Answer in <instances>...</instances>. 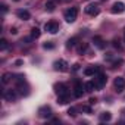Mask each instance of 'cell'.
I'll return each instance as SVG.
<instances>
[{
	"mask_svg": "<svg viewBox=\"0 0 125 125\" xmlns=\"http://www.w3.org/2000/svg\"><path fill=\"white\" fill-rule=\"evenodd\" d=\"M106 81H107V77H106L104 74H97V75H94V80H93L94 87H96L97 90L103 88V85L106 84Z\"/></svg>",
	"mask_w": 125,
	"mask_h": 125,
	"instance_id": "1",
	"label": "cell"
},
{
	"mask_svg": "<svg viewBox=\"0 0 125 125\" xmlns=\"http://www.w3.org/2000/svg\"><path fill=\"white\" fill-rule=\"evenodd\" d=\"M77 15H78V8H71V9H68L65 12V21L69 22V24H72V22H75Z\"/></svg>",
	"mask_w": 125,
	"mask_h": 125,
	"instance_id": "2",
	"label": "cell"
},
{
	"mask_svg": "<svg viewBox=\"0 0 125 125\" xmlns=\"http://www.w3.org/2000/svg\"><path fill=\"white\" fill-rule=\"evenodd\" d=\"M53 66H54V69H56V71L65 72V71H68V62H66V60H63V59H59V60H56L54 63H53Z\"/></svg>",
	"mask_w": 125,
	"mask_h": 125,
	"instance_id": "3",
	"label": "cell"
},
{
	"mask_svg": "<svg viewBox=\"0 0 125 125\" xmlns=\"http://www.w3.org/2000/svg\"><path fill=\"white\" fill-rule=\"evenodd\" d=\"M113 87H115V91H116V93H122L124 88H125V80H124L122 77L115 78V81H113Z\"/></svg>",
	"mask_w": 125,
	"mask_h": 125,
	"instance_id": "4",
	"label": "cell"
},
{
	"mask_svg": "<svg viewBox=\"0 0 125 125\" xmlns=\"http://www.w3.org/2000/svg\"><path fill=\"white\" fill-rule=\"evenodd\" d=\"M44 30H46L47 32H50V34H56V32L59 31V24L54 22V21H50V22H47V24L44 25Z\"/></svg>",
	"mask_w": 125,
	"mask_h": 125,
	"instance_id": "5",
	"label": "cell"
},
{
	"mask_svg": "<svg viewBox=\"0 0 125 125\" xmlns=\"http://www.w3.org/2000/svg\"><path fill=\"white\" fill-rule=\"evenodd\" d=\"M99 12H100V8H99L97 3H90V5L85 8V13H88V15H91V16L99 15Z\"/></svg>",
	"mask_w": 125,
	"mask_h": 125,
	"instance_id": "6",
	"label": "cell"
},
{
	"mask_svg": "<svg viewBox=\"0 0 125 125\" xmlns=\"http://www.w3.org/2000/svg\"><path fill=\"white\" fill-rule=\"evenodd\" d=\"M54 91H56V94H57V96H62V94H68V87H66L65 84L59 83V84H54Z\"/></svg>",
	"mask_w": 125,
	"mask_h": 125,
	"instance_id": "7",
	"label": "cell"
},
{
	"mask_svg": "<svg viewBox=\"0 0 125 125\" xmlns=\"http://www.w3.org/2000/svg\"><path fill=\"white\" fill-rule=\"evenodd\" d=\"M110 10H112V13H115V15H116V13H122V12L125 10V5H124L122 2H116V3L112 5V9H110Z\"/></svg>",
	"mask_w": 125,
	"mask_h": 125,
	"instance_id": "8",
	"label": "cell"
},
{
	"mask_svg": "<svg viewBox=\"0 0 125 125\" xmlns=\"http://www.w3.org/2000/svg\"><path fill=\"white\" fill-rule=\"evenodd\" d=\"M84 87H83V84L81 83H77V85H75V88H74V96L77 97V99H80V97H83V94H84Z\"/></svg>",
	"mask_w": 125,
	"mask_h": 125,
	"instance_id": "9",
	"label": "cell"
},
{
	"mask_svg": "<svg viewBox=\"0 0 125 125\" xmlns=\"http://www.w3.org/2000/svg\"><path fill=\"white\" fill-rule=\"evenodd\" d=\"M38 115H40L41 118H50V116H52V109H50L49 106H43V107H40Z\"/></svg>",
	"mask_w": 125,
	"mask_h": 125,
	"instance_id": "10",
	"label": "cell"
},
{
	"mask_svg": "<svg viewBox=\"0 0 125 125\" xmlns=\"http://www.w3.org/2000/svg\"><path fill=\"white\" fill-rule=\"evenodd\" d=\"M16 15H18V18H19V19H22V21H28V19L31 18L30 12H28V10H25V9H19V10L16 12Z\"/></svg>",
	"mask_w": 125,
	"mask_h": 125,
	"instance_id": "11",
	"label": "cell"
},
{
	"mask_svg": "<svg viewBox=\"0 0 125 125\" xmlns=\"http://www.w3.org/2000/svg\"><path fill=\"white\" fill-rule=\"evenodd\" d=\"M99 71H100V68H99V66H90V68L84 69V74H85L87 77H91V75L99 74Z\"/></svg>",
	"mask_w": 125,
	"mask_h": 125,
	"instance_id": "12",
	"label": "cell"
},
{
	"mask_svg": "<svg viewBox=\"0 0 125 125\" xmlns=\"http://www.w3.org/2000/svg\"><path fill=\"white\" fill-rule=\"evenodd\" d=\"M16 97H18V94H16L15 90H8V91L5 93V99H6L8 102H12V100H15Z\"/></svg>",
	"mask_w": 125,
	"mask_h": 125,
	"instance_id": "13",
	"label": "cell"
},
{
	"mask_svg": "<svg viewBox=\"0 0 125 125\" xmlns=\"http://www.w3.org/2000/svg\"><path fill=\"white\" fill-rule=\"evenodd\" d=\"M93 43H94L99 49H104V46H106V44H104V41H103V38H102V37H99V35H96V37L93 38Z\"/></svg>",
	"mask_w": 125,
	"mask_h": 125,
	"instance_id": "14",
	"label": "cell"
},
{
	"mask_svg": "<svg viewBox=\"0 0 125 125\" xmlns=\"http://www.w3.org/2000/svg\"><path fill=\"white\" fill-rule=\"evenodd\" d=\"M69 102V94H62L57 97V103L59 104H66Z\"/></svg>",
	"mask_w": 125,
	"mask_h": 125,
	"instance_id": "15",
	"label": "cell"
},
{
	"mask_svg": "<svg viewBox=\"0 0 125 125\" xmlns=\"http://www.w3.org/2000/svg\"><path fill=\"white\" fill-rule=\"evenodd\" d=\"M84 88H85V91H87V93H91V91H94V90H96V87H94V83H93V81L85 83V84H84Z\"/></svg>",
	"mask_w": 125,
	"mask_h": 125,
	"instance_id": "16",
	"label": "cell"
},
{
	"mask_svg": "<svg viewBox=\"0 0 125 125\" xmlns=\"http://www.w3.org/2000/svg\"><path fill=\"white\" fill-rule=\"evenodd\" d=\"M54 9H56V3L54 2H47L46 3V10L47 12H53Z\"/></svg>",
	"mask_w": 125,
	"mask_h": 125,
	"instance_id": "17",
	"label": "cell"
},
{
	"mask_svg": "<svg viewBox=\"0 0 125 125\" xmlns=\"http://www.w3.org/2000/svg\"><path fill=\"white\" fill-rule=\"evenodd\" d=\"M40 35H41V32H40V30L34 27V28L31 30V38H38Z\"/></svg>",
	"mask_w": 125,
	"mask_h": 125,
	"instance_id": "18",
	"label": "cell"
},
{
	"mask_svg": "<svg viewBox=\"0 0 125 125\" xmlns=\"http://www.w3.org/2000/svg\"><path fill=\"white\" fill-rule=\"evenodd\" d=\"M110 118H112V115H110V112H103L102 115H100V121H110Z\"/></svg>",
	"mask_w": 125,
	"mask_h": 125,
	"instance_id": "19",
	"label": "cell"
},
{
	"mask_svg": "<svg viewBox=\"0 0 125 125\" xmlns=\"http://www.w3.org/2000/svg\"><path fill=\"white\" fill-rule=\"evenodd\" d=\"M87 47H88V46H87V43L80 44V46H78V53H80V54H84V53L87 52Z\"/></svg>",
	"mask_w": 125,
	"mask_h": 125,
	"instance_id": "20",
	"label": "cell"
},
{
	"mask_svg": "<svg viewBox=\"0 0 125 125\" xmlns=\"http://www.w3.org/2000/svg\"><path fill=\"white\" fill-rule=\"evenodd\" d=\"M10 78H12V75H10L9 72H6V74H3V77H2V83H3V84H8V83L10 81Z\"/></svg>",
	"mask_w": 125,
	"mask_h": 125,
	"instance_id": "21",
	"label": "cell"
},
{
	"mask_svg": "<svg viewBox=\"0 0 125 125\" xmlns=\"http://www.w3.org/2000/svg\"><path fill=\"white\" fill-rule=\"evenodd\" d=\"M77 41H78L77 38H71V40H68V43H66V47H69V49H71V47H75Z\"/></svg>",
	"mask_w": 125,
	"mask_h": 125,
	"instance_id": "22",
	"label": "cell"
},
{
	"mask_svg": "<svg viewBox=\"0 0 125 125\" xmlns=\"http://www.w3.org/2000/svg\"><path fill=\"white\" fill-rule=\"evenodd\" d=\"M68 115H69V116H72V118H74V116H77V107H74V106H72V107H69V109H68Z\"/></svg>",
	"mask_w": 125,
	"mask_h": 125,
	"instance_id": "23",
	"label": "cell"
},
{
	"mask_svg": "<svg viewBox=\"0 0 125 125\" xmlns=\"http://www.w3.org/2000/svg\"><path fill=\"white\" fill-rule=\"evenodd\" d=\"M8 49V41L3 38V40H0V50H6Z\"/></svg>",
	"mask_w": 125,
	"mask_h": 125,
	"instance_id": "24",
	"label": "cell"
},
{
	"mask_svg": "<svg viewBox=\"0 0 125 125\" xmlns=\"http://www.w3.org/2000/svg\"><path fill=\"white\" fill-rule=\"evenodd\" d=\"M43 47H44L46 50H52V49H54V44L49 41V43H44V44H43Z\"/></svg>",
	"mask_w": 125,
	"mask_h": 125,
	"instance_id": "25",
	"label": "cell"
},
{
	"mask_svg": "<svg viewBox=\"0 0 125 125\" xmlns=\"http://www.w3.org/2000/svg\"><path fill=\"white\" fill-rule=\"evenodd\" d=\"M112 44H113V47H115V49H121V41H119L118 38H115Z\"/></svg>",
	"mask_w": 125,
	"mask_h": 125,
	"instance_id": "26",
	"label": "cell"
},
{
	"mask_svg": "<svg viewBox=\"0 0 125 125\" xmlns=\"http://www.w3.org/2000/svg\"><path fill=\"white\" fill-rule=\"evenodd\" d=\"M83 110H84L85 113H88V115H90V113H93V110H91V107H90V106H83Z\"/></svg>",
	"mask_w": 125,
	"mask_h": 125,
	"instance_id": "27",
	"label": "cell"
},
{
	"mask_svg": "<svg viewBox=\"0 0 125 125\" xmlns=\"http://www.w3.org/2000/svg\"><path fill=\"white\" fill-rule=\"evenodd\" d=\"M2 12H3V13L8 12V6H6V5H2Z\"/></svg>",
	"mask_w": 125,
	"mask_h": 125,
	"instance_id": "28",
	"label": "cell"
},
{
	"mask_svg": "<svg viewBox=\"0 0 125 125\" xmlns=\"http://www.w3.org/2000/svg\"><path fill=\"white\" fill-rule=\"evenodd\" d=\"M22 63H24L22 60H16V62H15V65H16V66H19V65H22Z\"/></svg>",
	"mask_w": 125,
	"mask_h": 125,
	"instance_id": "29",
	"label": "cell"
},
{
	"mask_svg": "<svg viewBox=\"0 0 125 125\" xmlns=\"http://www.w3.org/2000/svg\"><path fill=\"white\" fill-rule=\"evenodd\" d=\"M16 32H18L16 28H10V34H16Z\"/></svg>",
	"mask_w": 125,
	"mask_h": 125,
	"instance_id": "30",
	"label": "cell"
},
{
	"mask_svg": "<svg viewBox=\"0 0 125 125\" xmlns=\"http://www.w3.org/2000/svg\"><path fill=\"white\" fill-rule=\"evenodd\" d=\"M78 69H80V63H75L74 65V71H78Z\"/></svg>",
	"mask_w": 125,
	"mask_h": 125,
	"instance_id": "31",
	"label": "cell"
},
{
	"mask_svg": "<svg viewBox=\"0 0 125 125\" xmlns=\"http://www.w3.org/2000/svg\"><path fill=\"white\" fill-rule=\"evenodd\" d=\"M88 102H90V104H94V103H96V102H97V100H96V99H93V97H91V99H90V100H88Z\"/></svg>",
	"mask_w": 125,
	"mask_h": 125,
	"instance_id": "32",
	"label": "cell"
},
{
	"mask_svg": "<svg viewBox=\"0 0 125 125\" xmlns=\"http://www.w3.org/2000/svg\"><path fill=\"white\" fill-rule=\"evenodd\" d=\"M15 2H19V0H15Z\"/></svg>",
	"mask_w": 125,
	"mask_h": 125,
	"instance_id": "33",
	"label": "cell"
}]
</instances>
